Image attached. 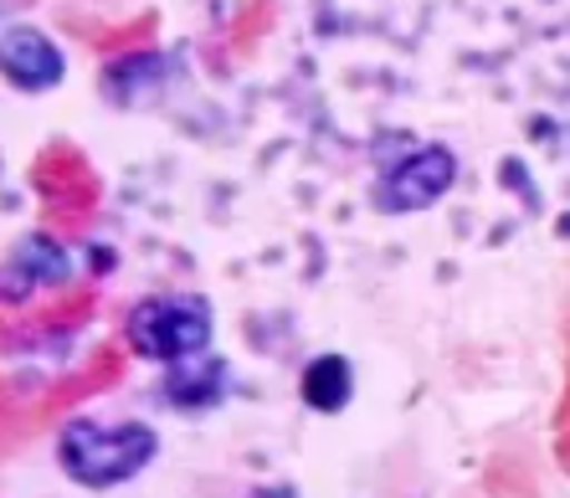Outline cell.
Returning a JSON list of instances; mask_svg holds the SVG:
<instances>
[{"label":"cell","mask_w":570,"mask_h":498,"mask_svg":"<svg viewBox=\"0 0 570 498\" xmlns=\"http://www.w3.org/2000/svg\"><path fill=\"white\" fill-rule=\"evenodd\" d=\"M155 458H159V432L149 421H114V427H104V421L72 417L57 432V468L78 488H94V494L134 484Z\"/></svg>","instance_id":"6da1fadb"},{"label":"cell","mask_w":570,"mask_h":498,"mask_svg":"<svg viewBox=\"0 0 570 498\" xmlns=\"http://www.w3.org/2000/svg\"><path fill=\"white\" fill-rule=\"evenodd\" d=\"M216 340V309L206 293H149L124 314V344L149 365H180Z\"/></svg>","instance_id":"7a4b0ae2"},{"label":"cell","mask_w":570,"mask_h":498,"mask_svg":"<svg viewBox=\"0 0 570 498\" xmlns=\"http://www.w3.org/2000/svg\"><path fill=\"white\" fill-rule=\"evenodd\" d=\"M458 185V155L448 145H406L401 159H381L371 180V206L381 216H416Z\"/></svg>","instance_id":"3957f363"},{"label":"cell","mask_w":570,"mask_h":498,"mask_svg":"<svg viewBox=\"0 0 570 498\" xmlns=\"http://www.w3.org/2000/svg\"><path fill=\"white\" fill-rule=\"evenodd\" d=\"M0 67H6V82L16 92H52L67 78V57L41 27L27 21H11L6 37H0Z\"/></svg>","instance_id":"277c9868"},{"label":"cell","mask_w":570,"mask_h":498,"mask_svg":"<svg viewBox=\"0 0 570 498\" xmlns=\"http://www.w3.org/2000/svg\"><path fill=\"white\" fill-rule=\"evenodd\" d=\"M232 396V365H226L222 354H190L180 365H165L159 375V401L180 417H206L216 411Z\"/></svg>","instance_id":"5b68a950"},{"label":"cell","mask_w":570,"mask_h":498,"mask_svg":"<svg viewBox=\"0 0 570 498\" xmlns=\"http://www.w3.org/2000/svg\"><path fill=\"white\" fill-rule=\"evenodd\" d=\"M72 273H78L72 247H62L52 232H27L6 257V293H11V303H21L37 289H67Z\"/></svg>","instance_id":"8992f818"},{"label":"cell","mask_w":570,"mask_h":498,"mask_svg":"<svg viewBox=\"0 0 570 498\" xmlns=\"http://www.w3.org/2000/svg\"><path fill=\"white\" fill-rule=\"evenodd\" d=\"M170 78H175V62L165 52H129L104 67V98L119 108H149L165 98Z\"/></svg>","instance_id":"52a82bcc"},{"label":"cell","mask_w":570,"mask_h":498,"mask_svg":"<svg viewBox=\"0 0 570 498\" xmlns=\"http://www.w3.org/2000/svg\"><path fill=\"white\" fill-rule=\"evenodd\" d=\"M298 401H304L314 417H340L355 401V365L345 354H314L298 375Z\"/></svg>","instance_id":"ba28073f"}]
</instances>
